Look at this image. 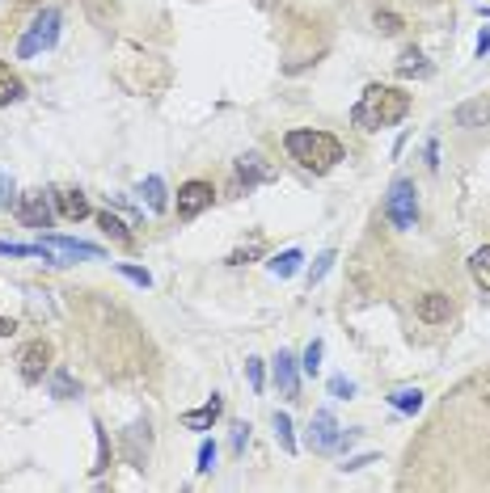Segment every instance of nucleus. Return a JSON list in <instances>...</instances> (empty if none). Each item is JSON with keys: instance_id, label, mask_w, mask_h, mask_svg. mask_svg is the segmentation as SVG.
<instances>
[{"instance_id": "obj_1", "label": "nucleus", "mask_w": 490, "mask_h": 493, "mask_svg": "<svg viewBox=\"0 0 490 493\" xmlns=\"http://www.w3.org/2000/svg\"><path fill=\"white\" fill-rule=\"evenodd\" d=\"M410 114V93L393 89V85H368L360 93V101L351 106V123L360 131H380V127H397Z\"/></svg>"}, {"instance_id": "obj_2", "label": "nucleus", "mask_w": 490, "mask_h": 493, "mask_svg": "<svg viewBox=\"0 0 490 493\" xmlns=\"http://www.w3.org/2000/svg\"><path fill=\"white\" fill-rule=\"evenodd\" d=\"M283 148H288V157H292L300 169H309V174H330V169L347 157L343 143L334 140L330 131H313V127L288 131V135H283Z\"/></svg>"}, {"instance_id": "obj_3", "label": "nucleus", "mask_w": 490, "mask_h": 493, "mask_svg": "<svg viewBox=\"0 0 490 493\" xmlns=\"http://www.w3.org/2000/svg\"><path fill=\"white\" fill-rule=\"evenodd\" d=\"M60 9H43V13L30 21V30L17 38V60H34L38 51H51L60 43Z\"/></svg>"}, {"instance_id": "obj_4", "label": "nucleus", "mask_w": 490, "mask_h": 493, "mask_svg": "<svg viewBox=\"0 0 490 493\" xmlns=\"http://www.w3.org/2000/svg\"><path fill=\"white\" fill-rule=\"evenodd\" d=\"M385 215H389V223H393V228H402V232H410V228L419 223V190H414V182H410V177H397V182L389 186Z\"/></svg>"}, {"instance_id": "obj_5", "label": "nucleus", "mask_w": 490, "mask_h": 493, "mask_svg": "<svg viewBox=\"0 0 490 493\" xmlns=\"http://www.w3.org/2000/svg\"><path fill=\"white\" fill-rule=\"evenodd\" d=\"M309 447L317 456H330V451H339L343 447V426H339V417L330 414V409H317L309 422Z\"/></svg>"}, {"instance_id": "obj_6", "label": "nucleus", "mask_w": 490, "mask_h": 493, "mask_svg": "<svg viewBox=\"0 0 490 493\" xmlns=\"http://www.w3.org/2000/svg\"><path fill=\"white\" fill-rule=\"evenodd\" d=\"M17 220L26 223V228H51V220H55V211H51V194L43 190H26V194H17Z\"/></svg>"}, {"instance_id": "obj_7", "label": "nucleus", "mask_w": 490, "mask_h": 493, "mask_svg": "<svg viewBox=\"0 0 490 493\" xmlns=\"http://www.w3.org/2000/svg\"><path fill=\"white\" fill-rule=\"evenodd\" d=\"M43 245H47V254L55 257V266H64V262H102V249L98 245H89V240H77V237H43Z\"/></svg>"}, {"instance_id": "obj_8", "label": "nucleus", "mask_w": 490, "mask_h": 493, "mask_svg": "<svg viewBox=\"0 0 490 493\" xmlns=\"http://www.w3.org/2000/svg\"><path fill=\"white\" fill-rule=\"evenodd\" d=\"M148 456H152V426L148 422H135V426L123 430V460L131 468H144Z\"/></svg>"}, {"instance_id": "obj_9", "label": "nucleus", "mask_w": 490, "mask_h": 493, "mask_svg": "<svg viewBox=\"0 0 490 493\" xmlns=\"http://www.w3.org/2000/svg\"><path fill=\"white\" fill-rule=\"evenodd\" d=\"M212 198H216L212 182H186L178 190V215L182 220H195V215H203V211L212 207Z\"/></svg>"}, {"instance_id": "obj_10", "label": "nucleus", "mask_w": 490, "mask_h": 493, "mask_svg": "<svg viewBox=\"0 0 490 493\" xmlns=\"http://www.w3.org/2000/svg\"><path fill=\"white\" fill-rule=\"evenodd\" d=\"M275 177H279V169L262 157V152H245V157H237V182H241L245 190H249V186H262V182H275Z\"/></svg>"}, {"instance_id": "obj_11", "label": "nucleus", "mask_w": 490, "mask_h": 493, "mask_svg": "<svg viewBox=\"0 0 490 493\" xmlns=\"http://www.w3.org/2000/svg\"><path fill=\"white\" fill-rule=\"evenodd\" d=\"M17 371H21V380H26V384L43 380V376L51 371V346H47V342H30L26 351L17 354Z\"/></svg>"}, {"instance_id": "obj_12", "label": "nucleus", "mask_w": 490, "mask_h": 493, "mask_svg": "<svg viewBox=\"0 0 490 493\" xmlns=\"http://www.w3.org/2000/svg\"><path fill=\"white\" fill-rule=\"evenodd\" d=\"M271 380L283 397H296V388H300V363H296L292 351H279L275 363H271Z\"/></svg>"}, {"instance_id": "obj_13", "label": "nucleus", "mask_w": 490, "mask_h": 493, "mask_svg": "<svg viewBox=\"0 0 490 493\" xmlns=\"http://www.w3.org/2000/svg\"><path fill=\"white\" fill-rule=\"evenodd\" d=\"M414 317L423 320V325H448V320H453V300L440 295V291H427V295H419V303H414Z\"/></svg>"}, {"instance_id": "obj_14", "label": "nucleus", "mask_w": 490, "mask_h": 493, "mask_svg": "<svg viewBox=\"0 0 490 493\" xmlns=\"http://www.w3.org/2000/svg\"><path fill=\"white\" fill-rule=\"evenodd\" d=\"M453 123L465 131L490 127V97H470V101H461L457 110H453Z\"/></svg>"}, {"instance_id": "obj_15", "label": "nucleus", "mask_w": 490, "mask_h": 493, "mask_svg": "<svg viewBox=\"0 0 490 493\" xmlns=\"http://www.w3.org/2000/svg\"><path fill=\"white\" fill-rule=\"evenodd\" d=\"M220 414H225V400L212 397L208 405H199V409H186V414H182V426L186 430H212L216 422H220Z\"/></svg>"}, {"instance_id": "obj_16", "label": "nucleus", "mask_w": 490, "mask_h": 493, "mask_svg": "<svg viewBox=\"0 0 490 493\" xmlns=\"http://www.w3.org/2000/svg\"><path fill=\"white\" fill-rule=\"evenodd\" d=\"M51 198H55L60 215H64V220H72V223L89 215V198H85L81 190H51Z\"/></svg>"}, {"instance_id": "obj_17", "label": "nucleus", "mask_w": 490, "mask_h": 493, "mask_svg": "<svg viewBox=\"0 0 490 493\" xmlns=\"http://www.w3.org/2000/svg\"><path fill=\"white\" fill-rule=\"evenodd\" d=\"M393 72H397V77H419V80H427V77H431V64H427V55H423V51H414V47H410V51H402V60H397V64H393Z\"/></svg>"}, {"instance_id": "obj_18", "label": "nucleus", "mask_w": 490, "mask_h": 493, "mask_svg": "<svg viewBox=\"0 0 490 493\" xmlns=\"http://www.w3.org/2000/svg\"><path fill=\"white\" fill-rule=\"evenodd\" d=\"M140 194H144L148 211H157V215H161V211L169 207V190H165L161 174H148V177H144V186H140Z\"/></svg>"}, {"instance_id": "obj_19", "label": "nucleus", "mask_w": 490, "mask_h": 493, "mask_svg": "<svg viewBox=\"0 0 490 493\" xmlns=\"http://www.w3.org/2000/svg\"><path fill=\"white\" fill-rule=\"evenodd\" d=\"M21 97H26L21 77H17L9 64H0V106H13V101H21Z\"/></svg>"}, {"instance_id": "obj_20", "label": "nucleus", "mask_w": 490, "mask_h": 493, "mask_svg": "<svg viewBox=\"0 0 490 493\" xmlns=\"http://www.w3.org/2000/svg\"><path fill=\"white\" fill-rule=\"evenodd\" d=\"M51 397H60V400L81 397V384L72 380V371H68V367H55V371H51Z\"/></svg>"}, {"instance_id": "obj_21", "label": "nucleus", "mask_w": 490, "mask_h": 493, "mask_svg": "<svg viewBox=\"0 0 490 493\" xmlns=\"http://www.w3.org/2000/svg\"><path fill=\"white\" fill-rule=\"evenodd\" d=\"M300 262H305V254H300V249H283V254L271 257L266 266H271V274H275V279H292V274L300 271Z\"/></svg>"}, {"instance_id": "obj_22", "label": "nucleus", "mask_w": 490, "mask_h": 493, "mask_svg": "<svg viewBox=\"0 0 490 493\" xmlns=\"http://www.w3.org/2000/svg\"><path fill=\"white\" fill-rule=\"evenodd\" d=\"M0 257H43V262H55L47 254V245L38 240V245H17V240H0Z\"/></svg>"}, {"instance_id": "obj_23", "label": "nucleus", "mask_w": 490, "mask_h": 493, "mask_svg": "<svg viewBox=\"0 0 490 493\" xmlns=\"http://www.w3.org/2000/svg\"><path fill=\"white\" fill-rule=\"evenodd\" d=\"M389 405L397 414H419L423 409V392L419 388H397V392H389Z\"/></svg>"}, {"instance_id": "obj_24", "label": "nucleus", "mask_w": 490, "mask_h": 493, "mask_svg": "<svg viewBox=\"0 0 490 493\" xmlns=\"http://www.w3.org/2000/svg\"><path fill=\"white\" fill-rule=\"evenodd\" d=\"M470 279H474L482 291H490V245H482V249L470 257Z\"/></svg>"}, {"instance_id": "obj_25", "label": "nucleus", "mask_w": 490, "mask_h": 493, "mask_svg": "<svg viewBox=\"0 0 490 493\" xmlns=\"http://www.w3.org/2000/svg\"><path fill=\"white\" fill-rule=\"evenodd\" d=\"M98 228H102V232H106L110 240H115V245H131L127 223L118 220V215H110V211H102V215H98Z\"/></svg>"}, {"instance_id": "obj_26", "label": "nucleus", "mask_w": 490, "mask_h": 493, "mask_svg": "<svg viewBox=\"0 0 490 493\" xmlns=\"http://www.w3.org/2000/svg\"><path fill=\"white\" fill-rule=\"evenodd\" d=\"M275 439H279V447L288 451V456H296V430H292V417L279 409L275 414Z\"/></svg>"}, {"instance_id": "obj_27", "label": "nucleus", "mask_w": 490, "mask_h": 493, "mask_svg": "<svg viewBox=\"0 0 490 493\" xmlns=\"http://www.w3.org/2000/svg\"><path fill=\"white\" fill-rule=\"evenodd\" d=\"M334 262H339V254H334V249H326V254H317V262L309 266V287H317V283H322V279L330 274V266H334Z\"/></svg>"}, {"instance_id": "obj_28", "label": "nucleus", "mask_w": 490, "mask_h": 493, "mask_svg": "<svg viewBox=\"0 0 490 493\" xmlns=\"http://www.w3.org/2000/svg\"><path fill=\"white\" fill-rule=\"evenodd\" d=\"M322 354H326V346H322V342L313 337L309 351L300 354V371H305V376H317V367H322Z\"/></svg>"}, {"instance_id": "obj_29", "label": "nucleus", "mask_w": 490, "mask_h": 493, "mask_svg": "<svg viewBox=\"0 0 490 493\" xmlns=\"http://www.w3.org/2000/svg\"><path fill=\"white\" fill-rule=\"evenodd\" d=\"M372 21H376V30H380V34H402V30H406V21H402L397 13H389V9H376Z\"/></svg>"}, {"instance_id": "obj_30", "label": "nucleus", "mask_w": 490, "mask_h": 493, "mask_svg": "<svg viewBox=\"0 0 490 493\" xmlns=\"http://www.w3.org/2000/svg\"><path fill=\"white\" fill-rule=\"evenodd\" d=\"M258 254H262V240H249L245 249H233L229 254V266H245V262H254Z\"/></svg>"}, {"instance_id": "obj_31", "label": "nucleus", "mask_w": 490, "mask_h": 493, "mask_svg": "<svg viewBox=\"0 0 490 493\" xmlns=\"http://www.w3.org/2000/svg\"><path fill=\"white\" fill-rule=\"evenodd\" d=\"M115 271L123 274V279H131L135 287H152V274H148V271H140V266H127V262H118Z\"/></svg>"}, {"instance_id": "obj_32", "label": "nucleus", "mask_w": 490, "mask_h": 493, "mask_svg": "<svg viewBox=\"0 0 490 493\" xmlns=\"http://www.w3.org/2000/svg\"><path fill=\"white\" fill-rule=\"evenodd\" d=\"M330 397H334V400H351V397H355V384L347 380V376H334V380H330Z\"/></svg>"}, {"instance_id": "obj_33", "label": "nucleus", "mask_w": 490, "mask_h": 493, "mask_svg": "<svg viewBox=\"0 0 490 493\" xmlns=\"http://www.w3.org/2000/svg\"><path fill=\"white\" fill-rule=\"evenodd\" d=\"M199 473H212L216 468V443L212 439H203V443H199V464H195Z\"/></svg>"}, {"instance_id": "obj_34", "label": "nucleus", "mask_w": 490, "mask_h": 493, "mask_svg": "<svg viewBox=\"0 0 490 493\" xmlns=\"http://www.w3.org/2000/svg\"><path fill=\"white\" fill-rule=\"evenodd\" d=\"M17 203V186L9 174H0V211H9Z\"/></svg>"}, {"instance_id": "obj_35", "label": "nucleus", "mask_w": 490, "mask_h": 493, "mask_svg": "<svg viewBox=\"0 0 490 493\" xmlns=\"http://www.w3.org/2000/svg\"><path fill=\"white\" fill-rule=\"evenodd\" d=\"M245 376H249V388L262 392V384H266V376H262V359H245Z\"/></svg>"}, {"instance_id": "obj_36", "label": "nucleus", "mask_w": 490, "mask_h": 493, "mask_svg": "<svg viewBox=\"0 0 490 493\" xmlns=\"http://www.w3.org/2000/svg\"><path fill=\"white\" fill-rule=\"evenodd\" d=\"M363 464H376V451H363V456H355V460H347L343 473H360Z\"/></svg>"}, {"instance_id": "obj_37", "label": "nucleus", "mask_w": 490, "mask_h": 493, "mask_svg": "<svg viewBox=\"0 0 490 493\" xmlns=\"http://www.w3.org/2000/svg\"><path fill=\"white\" fill-rule=\"evenodd\" d=\"M245 439H249V422H237V430H233V447L241 451V447H245Z\"/></svg>"}, {"instance_id": "obj_38", "label": "nucleus", "mask_w": 490, "mask_h": 493, "mask_svg": "<svg viewBox=\"0 0 490 493\" xmlns=\"http://www.w3.org/2000/svg\"><path fill=\"white\" fill-rule=\"evenodd\" d=\"M474 51H478V60H482V55H490V30H482V34H478Z\"/></svg>"}, {"instance_id": "obj_39", "label": "nucleus", "mask_w": 490, "mask_h": 493, "mask_svg": "<svg viewBox=\"0 0 490 493\" xmlns=\"http://www.w3.org/2000/svg\"><path fill=\"white\" fill-rule=\"evenodd\" d=\"M9 334H17V325L9 317H0V337H9Z\"/></svg>"}, {"instance_id": "obj_40", "label": "nucleus", "mask_w": 490, "mask_h": 493, "mask_svg": "<svg viewBox=\"0 0 490 493\" xmlns=\"http://www.w3.org/2000/svg\"><path fill=\"white\" fill-rule=\"evenodd\" d=\"M482 17H490V9H482Z\"/></svg>"}]
</instances>
